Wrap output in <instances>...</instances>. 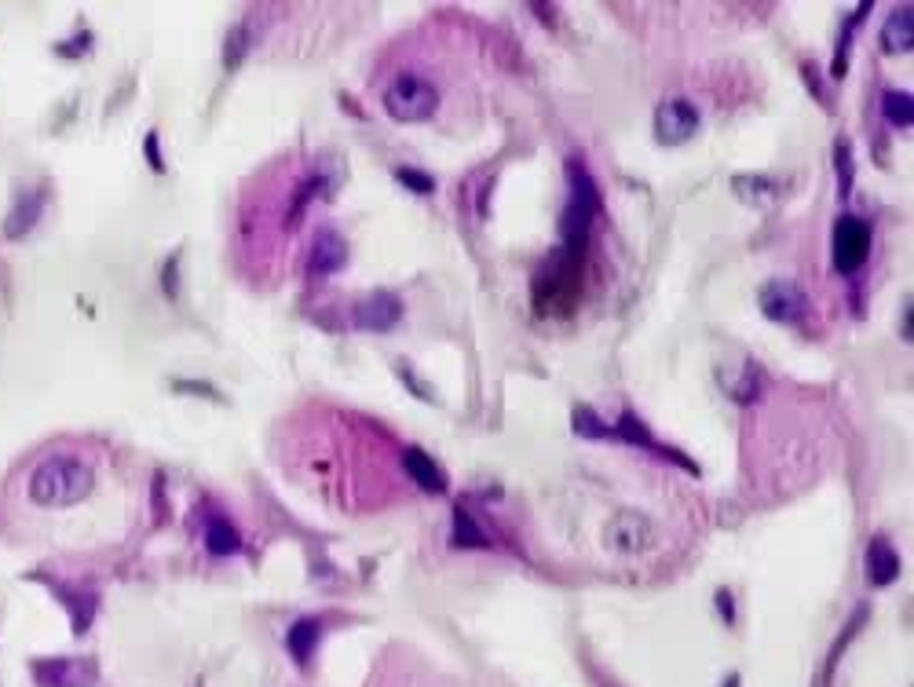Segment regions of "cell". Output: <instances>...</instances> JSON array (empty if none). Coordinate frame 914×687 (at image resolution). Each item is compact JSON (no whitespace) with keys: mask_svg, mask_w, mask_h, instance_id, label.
I'll return each instance as SVG.
<instances>
[{"mask_svg":"<svg viewBox=\"0 0 914 687\" xmlns=\"http://www.w3.org/2000/svg\"><path fill=\"white\" fill-rule=\"evenodd\" d=\"M92 483L96 476L81 457L52 454L30 472V497L44 508H66L92 494Z\"/></svg>","mask_w":914,"mask_h":687,"instance_id":"cell-1","label":"cell"},{"mask_svg":"<svg viewBox=\"0 0 914 687\" xmlns=\"http://www.w3.org/2000/svg\"><path fill=\"white\" fill-rule=\"evenodd\" d=\"M571 201H567V216H564V249L567 253H578L585 242V234H589V227H593L596 212H600V194H596L593 180H589V172L582 169V165H574L571 161Z\"/></svg>","mask_w":914,"mask_h":687,"instance_id":"cell-2","label":"cell"},{"mask_svg":"<svg viewBox=\"0 0 914 687\" xmlns=\"http://www.w3.org/2000/svg\"><path fill=\"white\" fill-rule=\"evenodd\" d=\"M436 103H439L436 88L414 74L395 77L392 88L384 92V110H388V117H392V121H403V125L428 121V117L436 114Z\"/></svg>","mask_w":914,"mask_h":687,"instance_id":"cell-3","label":"cell"},{"mask_svg":"<svg viewBox=\"0 0 914 687\" xmlns=\"http://www.w3.org/2000/svg\"><path fill=\"white\" fill-rule=\"evenodd\" d=\"M867 253H871V227L860 216H841L834 223V267H838V275L860 271Z\"/></svg>","mask_w":914,"mask_h":687,"instance_id":"cell-4","label":"cell"},{"mask_svg":"<svg viewBox=\"0 0 914 687\" xmlns=\"http://www.w3.org/2000/svg\"><path fill=\"white\" fill-rule=\"evenodd\" d=\"M695 128H699V110H695L688 99H670V103H662L659 114H655V136H659V143H666V147H681V143H688V139L695 136Z\"/></svg>","mask_w":914,"mask_h":687,"instance_id":"cell-5","label":"cell"},{"mask_svg":"<svg viewBox=\"0 0 914 687\" xmlns=\"http://www.w3.org/2000/svg\"><path fill=\"white\" fill-rule=\"evenodd\" d=\"M399 318H403V304L395 293H370L355 307V326L366 333H388L399 326Z\"/></svg>","mask_w":914,"mask_h":687,"instance_id":"cell-6","label":"cell"},{"mask_svg":"<svg viewBox=\"0 0 914 687\" xmlns=\"http://www.w3.org/2000/svg\"><path fill=\"white\" fill-rule=\"evenodd\" d=\"M805 293H801L794 282H768L765 289H761V311H765L772 322H801L805 318Z\"/></svg>","mask_w":914,"mask_h":687,"instance_id":"cell-7","label":"cell"},{"mask_svg":"<svg viewBox=\"0 0 914 687\" xmlns=\"http://www.w3.org/2000/svg\"><path fill=\"white\" fill-rule=\"evenodd\" d=\"M41 687H92L96 669L92 662H77V658H52V662H37L33 666Z\"/></svg>","mask_w":914,"mask_h":687,"instance_id":"cell-8","label":"cell"},{"mask_svg":"<svg viewBox=\"0 0 914 687\" xmlns=\"http://www.w3.org/2000/svg\"><path fill=\"white\" fill-rule=\"evenodd\" d=\"M348 264V245L337 231H322L311 245V271L315 275H337L341 267Z\"/></svg>","mask_w":914,"mask_h":687,"instance_id":"cell-9","label":"cell"},{"mask_svg":"<svg viewBox=\"0 0 914 687\" xmlns=\"http://www.w3.org/2000/svg\"><path fill=\"white\" fill-rule=\"evenodd\" d=\"M867 578L878 589H885V585H893L900 578V556H896V549L885 538H874L867 545Z\"/></svg>","mask_w":914,"mask_h":687,"instance_id":"cell-10","label":"cell"},{"mask_svg":"<svg viewBox=\"0 0 914 687\" xmlns=\"http://www.w3.org/2000/svg\"><path fill=\"white\" fill-rule=\"evenodd\" d=\"M403 468L417 487L432 490V494H443V490H447V476H443V468H439L436 461L425 454V450H414V446L403 450Z\"/></svg>","mask_w":914,"mask_h":687,"instance_id":"cell-11","label":"cell"},{"mask_svg":"<svg viewBox=\"0 0 914 687\" xmlns=\"http://www.w3.org/2000/svg\"><path fill=\"white\" fill-rule=\"evenodd\" d=\"M882 48L885 52H911L914 48V11L911 4H904V8H896L889 19H885L882 26Z\"/></svg>","mask_w":914,"mask_h":687,"instance_id":"cell-12","label":"cell"},{"mask_svg":"<svg viewBox=\"0 0 914 687\" xmlns=\"http://www.w3.org/2000/svg\"><path fill=\"white\" fill-rule=\"evenodd\" d=\"M41 209H44V194L41 191H26L19 201H15V209H11L8 223H4V234H8V238H22V234H30V227L37 223Z\"/></svg>","mask_w":914,"mask_h":687,"instance_id":"cell-13","label":"cell"},{"mask_svg":"<svg viewBox=\"0 0 914 687\" xmlns=\"http://www.w3.org/2000/svg\"><path fill=\"white\" fill-rule=\"evenodd\" d=\"M319 636H322V622H319V618H300V622L289 629L286 644H289V651H293V658H297L300 666H308L311 651L319 647Z\"/></svg>","mask_w":914,"mask_h":687,"instance_id":"cell-14","label":"cell"},{"mask_svg":"<svg viewBox=\"0 0 914 687\" xmlns=\"http://www.w3.org/2000/svg\"><path fill=\"white\" fill-rule=\"evenodd\" d=\"M238 545H242V538H238L231 519L213 516L205 523V549L213 552V556H231V552H238Z\"/></svg>","mask_w":914,"mask_h":687,"instance_id":"cell-15","label":"cell"},{"mask_svg":"<svg viewBox=\"0 0 914 687\" xmlns=\"http://www.w3.org/2000/svg\"><path fill=\"white\" fill-rule=\"evenodd\" d=\"M882 114L889 125L896 128H911L914 121V99L911 92H885L882 96Z\"/></svg>","mask_w":914,"mask_h":687,"instance_id":"cell-16","label":"cell"},{"mask_svg":"<svg viewBox=\"0 0 914 687\" xmlns=\"http://www.w3.org/2000/svg\"><path fill=\"white\" fill-rule=\"evenodd\" d=\"M454 545L457 549H487L490 545V538L472 523V516H468L465 508L454 512Z\"/></svg>","mask_w":914,"mask_h":687,"instance_id":"cell-17","label":"cell"},{"mask_svg":"<svg viewBox=\"0 0 914 687\" xmlns=\"http://www.w3.org/2000/svg\"><path fill=\"white\" fill-rule=\"evenodd\" d=\"M574 432L589 435V439H607V435H615V428H607V424L596 421V413L589 410V406H578V410H574Z\"/></svg>","mask_w":914,"mask_h":687,"instance_id":"cell-18","label":"cell"},{"mask_svg":"<svg viewBox=\"0 0 914 687\" xmlns=\"http://www.w3.org/2000/svg\"><path fill=\"white\" fill-rule=\"evenodd\" d=\"M395 176H399V183H406V187H410V191H417V194H432V191H436V183H432V176H425V172L399 169Z\"/></svg>","mask_w":914,"mask_h":687,"instance_id":"cell-19","label":"cell"},{"mask_svg":"<svg viewBox=\"0 0 914 687\" xmlns=\"http://www.w3.org/2000/svg\"><path fill=\"white\" fill-rule=\"evenodd\" d=\"M838 176H841V194H849V187H852V154H849V143H838Z\"/></svg>","mask_w":914,"mask_h":687,"instance_id":"cell-20","label":"cell"},{"mask_svg":"<svg viewBox=\"0 0 914 687\" xmlns=\"http://www.w3.org/2000/svg\"><path fill=\"white\" fill-rule=\"evenodd\" d=\"M147 161H150V169H154V172H161V169H165V165H161V154H158V136H154V132H150V136H147Z\"/></svg>","mask_w":914,"mask_h":687,"instance_id":"cell-21","label":"cell"}]
</instances>
